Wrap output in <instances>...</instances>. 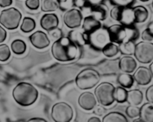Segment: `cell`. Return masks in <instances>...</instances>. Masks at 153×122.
Listing matches in <instances>:
<instances>
[{
    "label": "cell",
    "instance_id": "42",
    "mask_svg": "<svg viewBox=\"0 0 153 122\" xmlns=\"http://www.w3.org/2000/svg\"><path fill=\"white\" fill-rule=\"evenodd\" d=\"M13 0H0V7H6L11 5Z\"/></svg>",
    "mask_w": 153,
    "mask_h": 122
},
{
    "label": "cell",
    "instance_id": "9",
    "mask_svg": "<svg viewBox=\"0 0 153 122\" xmlns=\"http://www.w3.org/2000/svg\"><path fill=\"white\" fill-rule=\"evenodd\" d=\"M88 44L97 50H102V48L110 43L107 28H100L88 35Z\"/></svg>",
    "mask_w": 153,
    "mask_h": 122
},
{
    "label": "cell",
    "instance_id": "5",
    "mask_svg": "<svg viewBox=\"0 0 153 122\" xmlns=\"http://www.w3.org/2000/svg\"><path fill=\"white\" fill-rule=\"evenodd\" d=\"M115 86L108 82H102L100 83L94 90L97 101L104 107H109L114 102L113 97Z\"/></svg>",
    "mask_w": 153,
    "mask_h": 122
},
{
    "label": "cell",
    "instance_id": "1",
    "mask_svg": "<svg viewBox=\"0 0 153 122\" xmlns=\"http://www.w3.org/2000/svg\"><path fill=\"white\" fill-rule=\"evenodd\" d=\"M51 51L55 60L61 62H68L76 57L78 46L68 37H61L54 42Z\"/></svg>",
    "mask_w": 153,
    "mask_h": 122
},
{
    "label": "cell",
    "instance_id": "11",
    "mask_svg": "<svg viewBox=\"0 0 153 122\" xmlns=\"http://www.w3.org/2000/svg\"><path fill=\"white\" fill-rule=\"evenodd\" d=\"M107 30L108 32L110 41L111 43L119 45L125 42L126 37L125 25H123L121 24L112 25L108 27Z\"/></svg>",
    "mask_w": 153,
    "mask_h": 122
},
{
    "label": "cell",
    "instance_id": "25",
    "mask_svg": "<svg viewBox=\"0 0 153 122\" xmlns=\"http://www.w3.org/2000/svg\"><path fill=\"white\" fill-rule=\"evenodd\" d=\"M91 10L93 13L92 16L98 20L102 21L107 18V7H104L102 4L91 7Z\"/></svg>",
    "mask_w": 153,
    "mask_h": 122
},
{
    "label": "cell",
    "instance_id": "13",
    "mask_svg": "<svg viewBox=\"0 0 153 122\" xmlns=\"http://www.w3.org/2000/svg\"><path fill=\"white\" fill-rule=\"evenodd\" d=\"M29 40L31 45L36 49H43L48 47L50 44V40L46 33L37 31L29 36Z\"/></svg>",
    "mask_w": 153,
    "mask_h": 122
},
{
    "label": "cell",
    "instance_id": "18",
    "mask_svg": "<svg viewBox=\"0 0 153 122\" xmlns=\"http://www.w3.org/2000/svg\"><path fill=\"white\" fill-rule=\"evenodd\" d=\"M143 101V92L139 89H131L128 91L126 102L129 105L139 106Z\"/></svg>",
    "mask_w": 153,
    "mask_h": 122
},
{
    "label": "cell",
    "instance_id": "40",
    "mask_svg": "<svg viewBox=\"0 0 153 122\" xmlns=\"http://www.w3.org/2000/svg\"><path fill=\"white\" fill-rule=\"evenodd\" d=\"M48 32L51 34V36H52V37H55V38H56V39H58V38H60V37H62V32H61V30L58 28H55V29L52 30V31H48Z\"/></svg>",
    "mask_w": 153,
    "mask_h": 122
},
{
    "label": "cell",
    "instance_id": "31",
    "mask_svg": "<svg viewBox=\"0 0 153 122\" xmlns=\"http://www.w3.org/2000/svg\"><path fill=\"white\" fill-rule=\"evenodd\" d=\"M10 57V50L6 44H0V61H7Z\"/></svg>",
    "mask_w": 153,
    "mask_h": 122
},
{
    "label": "cell",
    "instance_id": "22",
    "mask_svg": "<svg viewBox=\"0 0 153 122\" xmlns=\"http://www.w3.org/2000/svg\"><path fill=\"white\" fill-rule=\"evenodd\" d=\"M117 80V83H119L120 86L125 88V89H131L134 82L133 76L131 75L129 73L125 72L119 74Z\"/></svg>",
    "mask_w": 153,
    "mask_h": 122
},
{
    "label": "cell",
    "instance_id": "45",
    "mask_svg": "<svg viewBox=\"0 0 153 122\" xmlns=\"http://www.w3.org/2000/svg\"><path fill=\"white\" fill-rule=\"evenodd\" d=\"M148 29H149V32H150L151 37H152V40H153V22H152V23L149 25V27H148Z\"/></svg>",
    "mask_w": 153,
    "mask_h": 122
},
{
    "label": "cell",
    "instance_id": "44",
    "mask_svg": "<svg viewBox=\"0 0 153 122\" xmlns=\"http://www.w3.org/2000/svg\"><path fill=\"white\" fill-rule=\"evenodd\" d=\"M88 122H101V120L98 117H92L88 120Z\"/></svg>",
    "mask_w": 153,
    "mask_h": 122
},
{
    "label": "cell",
    "instance_id": "15",
    "mask_svg": "<svg viewBox=\"0 0 153 122\" xmlns=\"http://www.w3.org/2000/svg\"><path fill=\"white\" fill-rule=\"evenodd\" d=\"M40 25L43 29L46 30V31H50L58 28L59 25V19L58 16L55 13H46L40 19Z\"/></svg>",
    "mask_w": 153,
    "mask_h": 122
},
{
    "label": "cell",
    "instance_id": "12",
    "mask_svg": "<svg viewBox=\"0 0 153 122\" xmlns=\"http://www.w3.org/2000/svg\"><path fill=\"white\" fill-rule=\"evenodd\" d=\"M132 76L134 81L141 86L148 85L152 80V75L150 70L145 66H140L135 69Z\"/></svg>",
    "mask_w": 153,
    "mask_h": 122
},
{
    "label": "cell",
    "instance_id": "28",
    "mask_svg": "<svg viewBox=\"0 0 153 122\" xmlns=\"http://www.w3.org/2000/svg\"><path fill=\"white\" fill-rule=\"evenodd\" d=\"M10 49L16 54H22L26 51V44L22 40H15L12 42Z\"/></svg>",
    "mask_w": 153,
    "mask_h": 122
},
{
    "label": "cell",
    "instance_id": "39",
    "mask_svg": "<svg viewBox=\"0 0 153 122\" xmlns=\"http://www.w3.org/2000/svg\"><path fill=\"white\" fill-rule=\"evenodd\" d=\"M105 112V109L103 107H102V106L96 105L95 107L94 108V114L97 115L101 116Z\"/></svg>",
    "mask_w": 153,
    "mask_h": 122
},
{
    "label": "cell",
    "instance_id": "46",
    "mask_svg": "<svg viewBox=\"0 0 153 122\" xmlns=\"http://www.w3.org/2000/svg\"><path fill=\"white\" fill-rule=\"evenodd\" d=\"M149 70H150L151 73H152V78H153V60L151 62V64L149 65Z\"/></svg>",
    "mask_w": 153,
    "mask_h": 122
},
{
    "label": "cell",
    "instance_id": "21",
    "mask_svg": "<svg viewBox=\"0 0 153 122\" xmlns=\"http://www.w3.org/2000/svg\"><path fill=\"white\" fill-rule=\"evenodd\" d=\"M135 18V23H143L149 17V11L145 7L142 5L135 6L133 7Z\"/></svg>",
    "mask_w": 153,
    "mask_h": 122
},
{
    "label": "cell",
    "instance_id": "24",
    "mask_svg": "<svg viewBox=\"0 0 153 122\" xmlns=\"http://www.w3.org/2000/svg\"><path fill=\"white\" fill-rule=\"evenodd\" d=\"M135 43L134 41H128L119 44V50L120 53L123 55L131 56L134 54L135 49Z\"/></svg>",
    "mask_w": 153,
    "mask_h": 122
},
{
    "label": "cell",
    "instance_id": "4",
    "mask_svg": "<svg viewBox=\"0 0 153 122\" xmlns=\"http://www.w3.org/2000/svg\"><path fill=\"white\" fill-rule=\"evenodd\" d=\"M21 19L22 13L15 7L4 9L0 13V24L6 29H16L19 27Z\"/></svg>",
    "mask_w": 153,
    "mask_h": 122
},
{
    "label": "cell",
    "instance_id": "14",
    "mask_svg": "<svg viewBox=\"0 0 153 122\" xmlns=\"http://www.w3.org/2000/svg\"><path fill=\"white\" fill-rule=\"evenodd\" d=\"M79 105L83 110L87 111H91L94 110L95 106L97 105V101L95 95L91 92H85L80 95L78 100Z\"/></svg>",
    "mask_w": 153,
    "mask_h": 122
},
{
    "label": "cell",
    "instance_id": "30",
    "mask_svg": "<svg viewBox=\"0 0 153 122\" xmlns=\"http://www.w3.org/2000/svg\"><path fill=\"white\" fill-rule=\"evenodd\" d=\"M40 8L43 12H52L58 8L56 0H41Z\"/></svg>",
    "mask_w": 153,
    "mask_h": 122
},
{
    "label": "cell",
    "instance_id": "38",
    "mask_svg": "<svg viewBox=\"0 0 153 122\" xmlns=\"http://www.w3.org/2000/svg\"><path fill=\"white\" fill-rule=\"evenodd\" d=\"M141 38L143 41H147V42L152 41V37H151L150 32H149L148 28H146V29H145L144 31L142 32Z\"/></svg>",
    "mask_w": 153,
    "mask_h": 122
},
{
    "label": "cell",
    "instance_id": "36",
    "mask_svg": "<svg viewBox=\"0 0 153 122\" xmlns=\"http://www.w3.org/2000/svg\"><path fill=\"white\" fill-rule=\"evenodd\" d=\"M105 0H85V5L90 7L100 5L104 2Z\"/></svg>",
    "mask_w": 153,
    "mask_h": 122
},
{
    "label": "cell",
    "instance_id": "10",
    "mask_svg": "<svg viewBox=\"0 0 153 122\" xmlns=\"http://www.w3.org/2000/svg\"><path fill=\"white\" fill-rule=\"evenodd\" d=\"M83 16L82 12L76 8L69 9L66 10L63 16V20L67 28L70 29L79 28L82 25Z\"/></svg>",
    "mask_w": 153,
    "mask_h": 122
},
{
    "label": "cell",
    "instance_id": "7",
    "mask_svg": "<svg viewBox=\"0 0 153 122\" xmlns=\"http://www.w3.org/2000/svg\"><path fill=\"white\" fill-rule=\"evenodd\" d=\"M73 110L65 102H58L52 107L51 116L55 122H70L73 118Z\"/></svg>",
    "mask_w": 153,
    "mask_h": 122
},
{
    "label": "cell",
    "instance_id": "8",
    "mask_svg": "<svg viewBox=\"0 0 153 122\" xmlns=\"http://www.w3.org/2000/svg\"><path fill=\"white\" fill-rule=\"evenodd\" d=\"M134 57L140 63L148 64L153 60V43L142 41L135 45Z\"/></svg>",
    "mask_w": 153,
    "mask_h": 122
},
{
    "label": "cell",
    "instance_id": "6",
    "mask_svg": "<svg viewBox=\"0 0 153 122\" xmlns=\"http://www.w3.org/2000/svg\"><path fill=\"white\" fill-rule=\"evenodd\" d=\"M111 17L123 25H132L135 23L133 7L114 6L111 10Z\"/></svg>",
    "mask_w": 153,
    "mask_h": 122
},
{
    "label": "cell",
    "instance_id": "37",
    "mask_svg": "<svg viewBox=\"0 0 153 122\" xmlns=\"http://www.w3.org/2000/svg\"><path fill=\"white\" fill-rule=\"evenodd\" d=\"M146 98L148 102L153 104V85L149 86L146 91Z\"/></svg>",
    "mask_w": 153,
    "mask_h": 122
},
{
    "label": "cell",
    "instance_id": "2",
    "mask_svg": "<svg viewBox=\"0 0 153 122\" xmlns=\"http://www.w3.org/2000/svg\"><path fill=\"white\" fill-rule=\"evenodd\" d=\"M12 95L19 105L28 107L36 102L38 98V91L31 83L20 82L13 89Z\"/></svg>",
    "mask_w": 153,
    "mask_h": 122
},
{
    "label": "cell",
    "instance_id": "34",
    "mask_svg": "<svg viewBox=\"0 0 153 122\" xmlns=\"http://www.w3.org/2000/svg\"><path fill=\"white\" fill-rule=\"evenodd\" d=\"M111 4L114 6L122 7H131L134 2V0H109Z\"/></svg>",
    "mask_w": 153,
    "mask_h": 122
},
{
    "label": "cell",
    "instance_id": "20",
    "mask_svg": "<svg viewBox=\"0 0 153 122\" xmlns=\"http://www.w3.org/2000/svg\"><path fill=\"white\" fill-rule=\"evenodd\" d=\"M68 37L77 46H82L88 44V35L85 33H82L77 30H73L69 33Z\"/></svg>",
    "mask_w": 153,
    "mask_h": 122
},
{
    "label": "cell",
    "instance_id": "43",
    "mask_svg": "<svg viewBox=\"0 0 153 122\" xmlns=\"http://www.w3.org/2000/svg\"><path fill=\"white\" fill-rule=\"evenodd\" d=\"M29 122H46L47 121L45 119L42 118H32L29 119L28 121Z\"/></svg>",
    "mask_w": 153,
    "mask_h": 122
},
{
    "label": "cell",
    "instance_id": "23",
    "mask_svg": "<svg viewBox=\"0 0 153 122\" xmlns=\"http://www.w3.org/2000/svg\"><path fill=\"white\" fill-rule=\"evenodd\" d=\"M102 122H128L126 116L119 112H111L103 117Z\"/></svg>",
    "mask_w": 153,
    "mask_h": 122
},
{
    "label": "cell",
    "instance_id": "49",
    "mask_svg": "<svg viewBox=\"0 0 153 122\" xmlns=\"http://www.w3.org/2000/svg\"><path fill=\"white\" fill-rule=\"evenodd\" d=\"M152 7H153V1H152Z\"/></svg>",
    "mask_w": 153,
    "mask_h": 122
},
{
    "label": "cell",
    "instance_id": "19",
    "mask_svg": "<svg viewBox=\"0 0 153 122\" xmlns=\"http://www.w3.org/2000/svg\"><path fill=\"white\" fill-rule=\"evenodd\" d=\"M139 118L143 122H153V104L146 103L140 108Z\"/></svg>",
    "mask_w": 153,
    "mask_h": 122
},
{
    "label": "cell",
    "instance_id": "3",
    "mask_svg": "<svg viewBox=\"0 0 153 122\" xmlns=\"http://www.w3.org/2000/svg\"><path fill=\"white\" fill-rule=\"evenodd\" d=\"M100 81V74L97 70L85 68L78 74L75 82L79 89L87 90L93 89Z\"/></svg>",
    "mask_w": 153,
    "mask_h": 122
},
{
    "label": "cell",
    "instance_id": "27",
    "mask_svg": "<svg viewBox=\"0 0 153 122\" xmlns=\"http://www.w3.org/2000/svg\"><path fill=\"white\" fill-rule=\"evenodd\" d=\"M102 51L103 54L107 57H113L119 53L120 50L118 46H117L115 43L110 42L102 48Z\"/></svg>",
    "mask_w": 153,
    "mask_h": 122
},
{
    "label": "cell",
    "instance_id": "35",
    "mask_svg": "<svg viewBox=\"0 0 153 122\" xmlns=\"http://www.w3.org/2000/svg\"><path fill=\"white\" fill-rule=\"evenodd\" d=\"M25 5L31 10H36L40 7V0H26Z\"/></svg>",
    "mask_w": 153,
    "mask_h": 122
},
{
    "label": "cell",
    "instance_id": "32",
    "mask_svg": "<svg viewBox=\"0 0 153 122\" xmlns=\"http://www.w3.org/2000/svg\"><path fill=\"white\" fill-rule=\"evenodd\" d=\"M126 114L130 118H135L139 117L140 115V108L137 106L129 105L126 110Z\"/></svg>",
    "mask_w": 153,
    "mask_h": 122
},
{
    "label": "cell",
    "instance_id": "48",
    "mask_svg": "<svg viewBox=\"0 0 153 122\" xmlns=\"http://www.w3.org/2000/svg\"><path fill=\"white\" fill-rule=\"evenodd\" d=\"M139 1H143V2H146V1H149V0H139Z\"/></svg>",
    "mask_w": 153,
    "mask_h": 122
},
{
    "label": "cell",
    "instance_id": "47",
    "mask_svg": "<svg viewBox=\"0 0 153 122\" xmlns=\"http://www.w3.org/2000/svg\"><path fill=\"white\" fill-rule=\"evenodd\" d=\"M133 121H134V122H138V121H140V122H143V121H142L141 119L140 118H137V119H134V120Z\"/></svg>",
    "mask_w": 153,
    "mask_h": 122
},
{
    "label": "cell",
    "instance_id": "16",
    "mask_svg": "<svg viewBox=\"0 0 153 122\" xmlns=\"http://www.w3.org/2000/svg\"><path fill=\"white\" fill-rule=\"evenodd\" d=\"M102 27V24L100 20L96 19L94 16L90 15L84 18L83 23H82V29L84 30V33L89 35L96 30L99 29Z\"/></svg>",
    "mask_w": 153,
    "mask_h": 122
},
{
    "label": "cell",
    "instance_id": "26",
    "mask_svg": "<svg viewBox=\"0 0 153 122\" xmlns=\"http://www.w3.org/2000/svg\"><path fill=\"white\" fill-rule=\"evenodd\" d=\"M127 93H128V91L125 88L122 87V86L115 87L113 93L114 101H117V102L120 103V104L126 102Z\"/></svg>",
    "mask_w": 153,
    "mask_h": 122
},
{
    "label": "cell",
    "instance_id": "29",
    "mask_svg": "<svg viewBox=\"0 0 153 122\" xmlns=\"http://www.w3.org/2000/svg\"><path fill=\"white\" fill-rule=\"evenodd\" d=\"M36 22L34 19L31 17H24L21 24L20 29L24 33L31 32L35 28Z\"/></svg>",
    "mask_w": 153,
    "mask_h": 122
},
{
    "label": "cell",
    "instance_id": "17",
    "mask_svg": "<svg viewBox=\"0 0 153 122\" xmlns=\"http://www.w3.org/2000/svg\"><path fill=\"white\" fill-rule=\"evenodd\" d=\"M137 63L136 62V60L131 56L125 55L119 61L120 69L125 73L131 74L134 72L137 68Z\"/></svg>",
    "mask_w": 153,
    "mask_h": 122
},
{
    "label": "cell",
    "instance_id": "33",
    "mask_svg": "<svg viewBox=\"0 0 153 122\" xmlns=\"http://www.w3.org/2000/svg\"><path fill=\"white\" fill-rule=\"evenodd\" d=\"M56 1L58 2V7L64 11L70 9V7L74 6L75 4L74 0H56Z\"/></svg>",
    "mask_w": 153,
    "mask_h": 122
},
{
    "label": "cell",
    "instance_id": "41",
    "mask_svg": "<svg viewBox=\"0 0 153 122\" xmlns=\"http://www.w3.org/2000/svg\"><path fill=\"white\" fill-rule=\"evenodd\" d=\"M6 37H7V32L5 29L0 25V43L4 42L6 40Z\"/></svg>",
    "mask_w": 153,
    "mask_h": 122
}]
</instances>
